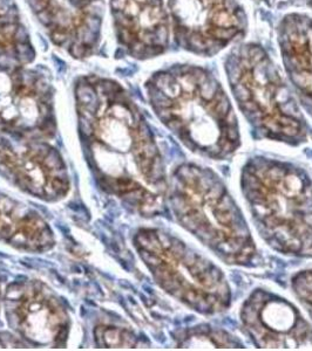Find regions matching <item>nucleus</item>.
Instances as JSON below:
<instances>
[{
    "label": "nucleus",
    "instance_id": "obj_9",
    "mask_svg": "<svg viewBox=\"0 0 312 351\" xmlns=\"http://www.w3.org/2000/svg\"><path fill=\"white\" fill-rule=\"evenodd\" d=\"M8 327L28 347L63 348L71 332V315L64 300L41 280H16L5 291Z\"/></svg>",
    "mask_w": 312,
    "mask_h": 351
},
{
    "label": "nucleus",
    "instance_id": "obj_21",
    "mask_svg": "<svg viewBox=\"0 0 312 351\" xmlns=\"http://www.w3.org/2000/svg\"><path fill=\"white\" fill-rule=\"evenodd\" d=\"M0 304H1V291H0Z\"/></svg>",
    "mask_w": 312,
    "mask_h": 351
},
{
    "label": "nucleus",
    "instance_id": "obj_20",
    "mask_svg": "<svg viewBox=\"0 0 312 351\" xmlns=\"http://www.w3.org/2000/svg\"><path fill=\"white\" fill-rule=\"evenodd\" d=\"M27 344L14 332L0 331V348H26Z\"/></svg>",
    "mask_w": 312,
    "mask_h": 351
},
{
    "label": "nucleus",
    "instance_id": "obj_19",
    "mask_svg": "<svg viewBox=\"0 0 312 351\" xmlns=\"http://www.w3.org/2000/svg\"><path fill=\"white\" fill-rule=\"evenodd\" d=\"M291 287L312 319V268L300 271L292 276Z\"/></svg>",
    "mask_w": 312,
    "mask_h": 351
},
{
    "label": "nucleus",
    "instance_id": "obj_3",
    "mask_svg": "<svg viewBox=\"0 0 312 351\" xmlns=\"http://www.w3.org/2000/svg\"><path fill=\"white\" fill-rule=\"evenodd\" d=\"M241 190L260 238L285 256H312V180L295 164L252 157Z\"/></svg>",
    "mask_w": 312,
    "mask_h": 351
},
{
    "label": "nucleus",
    "instance_id": "obj_4",
    "mask_svg": "<svg viewBox=\"0 0 312 351\" xmlns=\"http://www.w3.org/2000/svg\"><path fill=\"white\" fill-rule=\"evenodd\" d=\"M167 206L180 226L232 266H252L257 248L245 216L220 176L181 164L168 178Z\"/></svg>",
    "mask_w": 312,
    "mask_h": 351
},
{
    "label": "nucleus",
    "instance_id": "obj_22",
    "mask_svg": "<svg viewBox=\"0 0 312 351\" xmlns=\"http://www.w3.org/2000/svg\"><path fill=\"white\" fill-rule=\"evenodd\" d=\"M260 1H267V0H260Z\"/></svg>",
    "mask_w": 312,
    "mask_h": 351
},
{
    "label": "nucleus",
    "instance_id": "obj_5",
    "mask_svg": "<svg viewBox=\"0 0 312 351\" xmlns=\"http://www.w3.org/2000/svg\"><path fill=\"white\" fill-rule=\"evenodd\" d=\"M229 87L257 138L300 145L309 125L291 89L265 48L242 45L225 61Z\"/></svg>",
    "mask_w": 312,
    "mask_h": 351
},
{
    "label": "nucleus",
    "instance_id": "obj_16",
    "mask_svg": "<svg viewBox=\"0 0 312 351\" xmlns=\"http://www.w3.org/2000/svg\"><path fill=\"white\" fill-rule=\"evenodd\" d=\"M36 52L14 0H0V60L32 64Z\"/></svg>",
    "mask_w": 312,
    "mask_h": 351
},
{
    "label": "nucleus",
    "instance_id": "obj_15",
    "mask_svg": "<svg viewBox=\"0 0 312 351\" xmlns=\"http://www.w3.org/2000/svg\"><path fill=\"white\" fill-rule=\"evenodd\" d=\"M0 243L26 253H46L56 234L36 208L0 191Z\"/></svg>",
    "mask_w": 312,
    "mask_h": 351
},
{
    "label": "nucleus",
    "instance_id": "obj_13",
    "mask_svg": "<svg viewBox=\"0 0 312 351\" xmlns=\"http://www.w3.org/2000/svg\"><path fill=\"white\" fill-rule=\"evenodd\" d=\"M118 45L136 60H149L167 52L170 18L164 0H109Z\"/></svg>",
    "mask_w": 312,
    "mask_h": 351
},
{
    "label": "nucleus",
    "instance_id": "obj_1",
    "mask_svg": "<svg viewBox=\"0 0 312 351\" xmlns=\"http://www.w3.org/2000/svg\"><path fill=\"white\" fill-rule=\"evenodd\" d=\"M78 134L98 186L144 218L164 213L168 176L140 107L118 81L89 74L74 84Z\"/></svg>",
    "mask_w": 312,
    "mask_h": 351
},
{
    "label": "nucleus",
    "instance_id": "obj_2",
    "mask_svg": "<svg viewBox=\"0 0 312 351\" xmlns=\"http://www.w3.org/2000/svg\"><path fill=\"white\" fill-rule=\"evenodd\" d=\"M144 90L156 117L190 152L224 160L240 148L236 114L208 69L174 64L149 76Z\"/></svg>",
    "mask_w": 312,
    "mask_h": 351
},
{
    "label": "nucleus",
    "instance_id": "obj_6",
    "mask_svg": "<svg viewBox=\"0 0 312 351\" xmlns=\"http://www.w3.org/2000/svg\"><path fill=\"white\" fill-rule=\"evenodd\" d=\"M133 245L155 284L186 307L202 315L230 307L232 289L222 269L177 237L144 228L136 231Z\"/></svg>",
    "mask_w": 312,
    "mask_h": 351
},
{
    "label": "nucleus",
    "instance_id": "obj_12",
    "mask_svg": "<svg viewBox=\"0 0 312 351\" xmlns=\"http://www.w3.org/2000/svg\"><path fill=\"white\" fill-rule=\"evenodd\" d=\"M240 319L257 348H312V326L288 300L265 289H255L242 304Z\"/></svg>",
    "mask_w": 312,
    "mask_h": 351
},
{
    "label": "nucleus",
    "instance_id": "obj_17",
    "mask_svg": "<svg viewBox=\"0 0 312 351\" xmlns=\"http://www.w3.org/2000/svg\"><path fill=\"white\" fill-rule=\"evenodd\" d=\"M172 336L177 348H245L240 339L228 331L209 324L184 328Z\"/></svg>",
    "mask_w": 312,
    "mask_h": 351
},
{
    "label": "nucleus",
    "instance_id": "obj_11",
    "mask_svg": "<svg viewBox=\"0 0 312 351\" xmlns=\"http://www.w3.org/2000/svg\"><path fill=\"white\" fill-rule=\"evenodd\" d=\"M48 39L76 60L100 47L104 0H25Z\"/></svg>",
    "mask_w": 312,
    "mask_h": 351
},
{
    "label": "nucleus",
    "instance_id": "obj_10",
    "mask_svg": "<svg viewBox=\"0 0 312 351\" xmlns=\"http://www.w3.org/2000/svg\"><path fill=\"white\" fill-rule=\"evenodd\" d=\"M0 177L46 203L64 199L71 190L64 157L49 141L0 135Z\"/></svg>",
    "mask_w": 312,
    "mask_h": 351
},
{
    "label": "nucleus",
    "instance_id": "obj_8",
    "mask_svg": "<svg viewBox=\"0 0 312 351\" xmlns=\"http://www.w3.org/2000/svg\"><path fill=\"white\" fill-rule=\"evenodd\" d=\"M167 8L174 40L195 56H216L247 32L237 0H168Z\"/></svg>",
    "mask_w": 312,
    "mask_h": 351
},
{
    "label": "nucleus",
    "instance_id": "obj_18",
    "mask_svg": "<svg viewBox=\"0 0 312 351\" xmlns=\"http://www.w3.org/2000/svg\"><path fill=\"white\" fill-rule=\"evenodd\" d=\"M94 339L100 348H141L147 344L131 329L104 324L94 329Z\"/></svg>",
    "mask_w": 312,
    "mask_h": 351
},
{
    "label": "nucleus",
    "instance_id": "obj_7",
    "mask_svg": "<svg viewBox=\"0 0 312 351\" xmlns=\"http://www.w3.org/2000/svg\"><path fill=\"white\" fill-rule=\"evenodd\" d=\"M56 130V90L51 77L26 64H0V135L51 141Z\"/></svg>",
    "mask_w": 312,
    "mask_h": 351
},
{
    "label": "nucleus",
    "instance_id": "obj_14",
    "mask_svg": "<svg viewBox=\"0 0 312 351\" xmlns=\"http://www.w3.org/2000/svg\"><path fill=\"white\" fill-rule=\"evenodd\" d=\"M278 44L293 92L312 115V16H285L278 26Z\"/></svg>",
    "mask_w": 312,
    "mask_h": 351
}]
</instances>
